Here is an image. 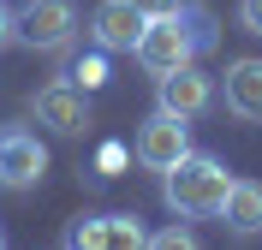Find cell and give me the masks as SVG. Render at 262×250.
Here are the masks:
<instances>
[{"mask_svg": "<svg viewBox=\"0 0 262 250\" xmlns=\"http://www.w3.org/2000/svg\"><path fill=\"white\" fill-rule=\"evenodd\" d=\"M214 48V18L203 6H173L161 18H143V36H137V66L149 78H173V72L196 66V54Z\"/></svg>", "mask_w": 262, "mask_h": 250, "instance_id": "6da1fadb", "label": "cell"}, {"mask_svg": "<svg viewBox=\"0 0 262 250\" xmlns=\"http://www.w3.org/2000/svg\"><path fill=\"white\" fill-rule=\"evenodd\" d=\"M227 191H232V173L214 155H185L173 173H161V197L167 209L179 220H221V209H227Z\"/></svg>", "mask_w": 262, "mask_h": 250, "instance_id": "7a4b0ae2", "label": "cell"}, {"mask_svg": "<svg viewBox=\"0 0 262 250\" xmlns=\"http://www.w3.org/2000/svg\"><path fill=\"white\" fill-rule=\"evenodd\" d=\"M131 155H137V167H149V173H173V167L191 155V119H179V113H167V107H155V113L137 125Z\"/></svg>", "mask_w": 262, "mask_h": 250, "instance_id": "3957f363", "label": "cell"}, {"mask_svg": "<svg viewBox=\"0 0 262 250\" xmlns=\"http://www.w3.org/2000/svg\"><path fill=\"white\" fill-rule=\"evenodd\" d=\"M78 36V0H24L18 6V42L42 54H60Z\"/></svg>", "mask_w": 262, "mask_h": 250, "instance_id": "277c9868", "label": "cell"}, {"mask_svg": "<svg viewBox=\"0 0 262 250\" xmlns=\"http://www.w3.org/2000/svg\"><path fill=\"white\" fill-rule=\"evenodd\" d=\"M66 250H149V226L137 215H78L66 226Z\"/></svg>", "mask_w": 262, "mask_h": 250, "instance_id": "5b68a950", "label": "cell"}, {"mask_svg": "<svg viewBox=\"0 0 262 250\" xmlns=\"http://www.w3.org/2000/svg\"><path fill=\"white\" fill-rule=\"evenodd\" d=\"M30 113H36V125L54 131V137H83V125H90V101H83V89L72 78H54V83L36 89Z\"/></svg>", "mask_w": 262, "mask_h": 250, "instance_id": "8992f818", "label": "cell"}, {"mask_svg": "<svg viewBox=\"0 0 262 250\" xmlns=\"http://www.w3.org/2000/svg\"><path fill=\"white\" fill-rule=\"evenodd\" d=\"M42 173H48L42 137L24 131V125H0V185L6 191H30V185H42Z\"/></svg>", "mask_w": 262, "mask_h": 250, "instance_id": "52a82bcc", "label": "cell"}, {"mask_svg": "<svg viewBox=\"0 0 262 250\" xmlns=\"http://www.w3.org/2000/svg\"><path fill=\"white\" fill-rule=\"evenodd\" d=\"M137 36H143V12L131 0H101L96 12H90V42L101 54H131Z\"/></svg>", "mask_w": 262, "mask_h": 250, "instance_id": "ba28073f", "label": "cell"}, {"mask_svg": "<svg viewBox=\"0 0 262 250\" xmlns=\"http://www.w3.org/2000/svg\"><path fill=\"white\" fill-rule=\"evenodd\" d=\"M209 101H214V78L203 66H185V72H173V78H155V107H167V113H179V119H196Z\"/></svg>", "mask_w": 262, "mask_h": 250, "instance_id": "9c48e42d", "label": "cell"}, {"mask_svg": "<svg viewBox=\"0 0 262 250\" xmlns=\"http://www.w3.org/2000/svg\"><path fill=\"white\" fill-rule=\"evenodd\" d=\"M221 89H227V113L245 119V125H262V60L256 54H245V60H227V72H221Z\"/></svg>", "mask_w": 262, "mask_h": 250, "instance_id": "30bf717a", "label": "cell"}, {"mask_svg": "<svg viewBox=\"0 0 262 250\" xmlns=\"http://www.w3.org/2000/svg\"><path fill=\"white\" fill-rule=\"evenodd\" d=\"M221 226L238 233V238H256V233H262V185H256V179H232L227 209H221Z\"/></svg>", "mask_w": 262, "mask_h": 250, "instance_id": "8fae6325", "label": "cell"}, {"mask_svg": "<svg viewBox=\"0 0 262 250\" xmlns=\"http://www.w3.org/2000/svg\"><path fill=\"white\" fill-rule=\"evenodd\" d=\"M149 250H203L191 226H167V233H149Z\"/></svg>", "mask_w": 262, "mask_h": 250, "instance_id": "7c38bea8", "label": "cell"}, {"mask_svg": "<svg viewBox=\"0 0 262 250\" xmlns=\"http://www.w3.org/2000/svg\"><path fill=\"white\" fill-rule=\"evenodd\" d=\"M66 78H78V89H96V83H107V66H101V54H90V60H78Z\"/></svg>", "mask_w": 262, "mask_h": 250, "instance_id": "4fadbf2b", "label": "cell"}, {"mask_svg": "<svg viewBox=\"0 0 262 250\" xmlns=\"http://www.w3.org/2000/svg\"><path fill=\"white\" fill-rule=\"evenodd\" d=\"M18 42V6H6V0H0V54L12 48Z\"/></svg>", "mask_w": 262, "mask_h": 250, "instance_id": "5bb4252c", "label": "cell"}, {"mask_svg": "<svg viewBox=\"0 0 262 250\" xmlns=\"http://www.w3.org/2000/svg\"><path fill=\"white\" fill-rule=\"evenodd\" d=\"M238 24L250 36H262V0H238Z\"/></svg>", "mask_w": 262, "mask_h": 250, "instance_id": "9a60e30c", "label": "cell"}, {"mask_svg": "<svg viewBox=\"0 0 262 250\" xmlns=\"http://www.w3.org/2000/svg\"><path fill=\"white\" fill-rule=\"evenodd\" d=\"M131 6H137L143 18H161V12H173V6H179V0H131Z\"/></svg>", "mask_w": 262, "mask_h": 250, "instance_id": "2e32d148", "label": "cell"}, {"mask_svg": "<svg viewBox=\"0 0 262 250\" xmlns=\"http://www.w3.org/2000/svg\"><path fill=\"white\" fill-rule=\"evenodd\" d=\"M0 250H6V233H0Z\"/></svg>", "mask_w": 262, "mask_h": 250, "instance_id": "e0dca14e", "label": "cell"}]
</instances>
